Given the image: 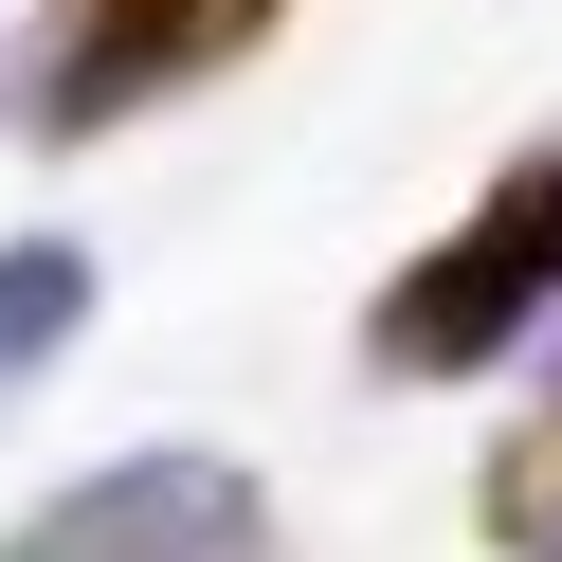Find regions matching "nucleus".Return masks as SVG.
Segmentation results:
<instances>
[{
	"instance_id": "nucleus-4",
	"label": "nucleus",
	"mask_w": 562,
	"mask_h": 562,
	"mask_svg": "<svg viewBox=\"0 0 562 562\" xmlns=\"http://www.w3.org/2000/svg\"><path fill=\"white\" fill-rule=\"evenodd\" d=\"M74 327H91V255L74 236H0V400H19Z\"/></svg>"
},
{
	"instance_id": "nucleus-6",
	"label": "nucleus",
	"mask_w": 562,
	"mask_h": 562,
	"mask_svg": "<svg viewBox=\"0 0 562 562\" xmlns=\"http://www.w3.org/2000/svg\"><path fill=\"white\" fill-rule=\"evenodd\" d=\"M544 400H562V345H544Z\"/></svg>"
},
{
	"instance_id": "nucleus-1",
	"label": "nucleus",
	"mask_w": 562,
	"mask_h": 562,
	"mask_svg": "<svg viewBox=\"0 0 562 562\" xmlns=\"http://www.w3.org/2000/svg\"><path fill=\"white\" fill-rule=\"evenodd\" d=\"M544 308H562V146H526L508 182L363 308V363L381 381H490L508 345H544Z\"/></svg>"
},
{
	"instance_id": "nucleus-5",
	"label": "nucleus",
	"mask_w": 562,
	"mask_h": 562,
	"mask_svg": "<svg viewBox=\"0 0 562 562\" xmlns=\"http://www.w3.org/2000/svg\"><path fill=\"white\" fill-rule=\"evenodd\" d=\"M490 526H508V544H544V562H562V436H544V453H508V472H490Z\"/></svg>"
},
{
	"instance_id": "nucleus-2",
	"label": "nucleus",
	"mask_w": 562,
	"mask_h": 562,
	"mask_svg": "<svg viewBox=\"0 0 562 562\" xmlns=\"http://www.w3.org/2000/svg\"><path fill=\"white\" fill-rule=\"evenodd\" d=\"M272 19H291V0H55V19H37V74H19V127H37V146H91V127L164 110V91L236 74Z\"/></svg>"
},
{
	"instance_id": "nucleus-3",
	"label": "nucleus",
	"mask_w": 562,
	"mask_h": 562,
	"mask_svg": "<svg viewBox=\"0 0 562 562\" xmlns=\"http://www.w3.org/2000/svg\"><path fill=\"white\" fill-rule=\"evenodd\" d=\"M0 562H272V490L236 453H110L37 526H0Z\"/></svg>"
}]
</instances>
